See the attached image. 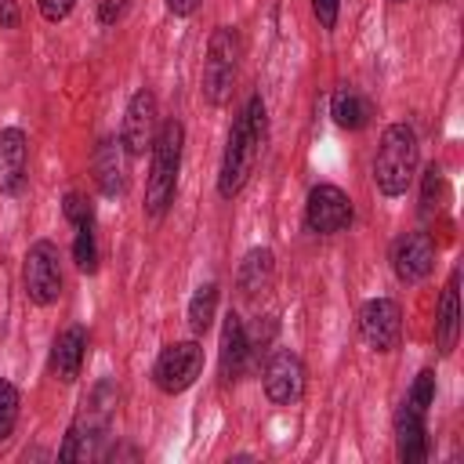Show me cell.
<instances>
[{"instance_id": "9c48e42d", "label": "cell", "mask_w": 464, "mask_h": 464, "mask_svg": "<svg viewBox=\"0 0 464 464\" xmlns=\"http://www.w3.org/2000/svg\"><path fill=\"white\" fill-rule=\"evenodd\" d=\"M359 334L373 352L399 348L402 337V308L392 297H373L359 308Z\"/></svg>"}, {"instance_id": "30bf717a", "label": "cell", "mask_w": 464, "mask_h": 464, "mask_svg": "<svg viewBox=\"0 0 464 464\" xmlns=\"http://www.w3.org/2000/svg\"><path fill=\"white\" fill-rule=\"evenodd\" d=\"M392 272L399 283H420L431 268H435V239L428 232H402L395 243H392Z\"/></svg>"}, {"instance_id": "2e32d148", "label": "cell", "mask_w": 464, "mask_h": 464, "mask_svg": "<svg viewBox=\"0 0 464 464\" xmlns=\"http://www.w3.org/2000/svg\"><path fill=\"white\" fill-rule=\"evenodd\" d=\"M246 359H250L246 326H243V319L228 308V312H225V323H221V348H218V370H221V381H225V384L239 381V373L246 370Z\"/></svg>"}, {"instance_id": "484cf974", "label": "cell", "mask_w": 464, "mask_h": 464, "mask_svg": "<svg viewBox=\"0 0 464 464\" xmlns=\"http://www.w3.org/2000/svg\"><path fill=\"white\" fill-rule=\"evenodd\" d=\"M62 214L72 221V225H94V207L83 192H65V203H62Z\"/></svg>"}, {"instance_id": "5bb4252c", "label": "cell", "mask_w": 464, "mask_h": 464, "mask_svg": "<svg viewBox=\"0 0 464 464\" xmlns=\"http://www.w3.org/2000/svg\"><path fill=\"white\" fill-rule=\"evenodd\" d=\"M25 170H29V138L18 127L0 130V192L18 196L25 188Z\"/></svg>"}, {"instance_id": "d6986e66", "label": "cell", "mask_w": 464, "mask_h": 464, "mask_svg": "<svg viewBox=\"0 0 464 464\" xmlns=\"http://www.w3.org/2000/svg\"><path fill=\"white\" fill-rule=\"evenodd\" d=\"M272 272H276V254L268 246H254L246 250V257L236 268V286L243 297H257L272 286Z\"/></svg>"}, {"instance_id": "44dd1931", "label": "cell", "mask_w": 464, "mask_h": 464, "mask_svg": "<svg viewBox=\"0 0 464 464\" xmlns=\"http://www.w3.org/2000/svg\"><path fill=\"white\" fill-rule=\"evenodd\" d=\"M214 312H218V283L196 286V294H192V301H188V330H192L196 337L207 334L210 323H214Z\"/></svg>"}, {"instance_id": "ffe728a7", "label": "cell", "mask_w": 464, "mask_h": 464, "mask_svg": "<svg viewBox=\"0 0 464 464\" xmlns=\"http://www.w3.org/2000/svg\"><path fill=\"white\" fill-rule=\"evenodd\" d=\"M330 116L344 130H362L370 123V116H373V105L355 87H337L334 98H330Z\"/></svg>"}, {"instance_id": "9a60e30c", "label": "cell", "mask_w": 464, "mask_h": 464, "mask_svg": "<svg viewBox=\"0 0 464 464\" xmlns=\"http://www.w3.org/2000/svg\"><path fill=\"white\" fill-rule=\"evenodd\" d=\"M83 355H87V330L83 326H69L54 337L51 344V355H47V370L54 381L62 384H72L83 370Z\"/></svg>"}, {"instance_id": "5b68a950", "label": "cell", "mask_w": 464, "mask_h": 464, "mask_svg": "<svg viewBox=\"0 0 464 464\" xmlns=\"http://www.w3.org/2000/svg\"><path fill=\"white\" fill-rule=\"evenodd\" d=\"M236 69H239V33L232 25H218L207 40V62H203V98L210 105L228 102Z\"/></svg>"}, {"instance_id": "3957f363", "label": "cell", "mask_w": 464, "mask_h": 464, "mask_svg": "<svg viewBox=\"0 0 464 464\" xmlns=\"http://www.w3.org/2000/svg\"><path fill=\"white\" fill-rule=\"evenodd\" d=\"M112 413H116V384L112 381H98L94 392L83 399V410L69 424L65 442L58 446V460H87V457H94L98 442L109 435Z\"/></svg>"}, {"instance_id": "1f68e13d", "label": "cell", "mask_w": 464, "mask_h": 464, "mask_svg": "<svg viewBox=\"0 0 464 464\" xmlns=\"http://www.w3.org/2000/svg\"><path fill=\"white\" fill-rule=\"evenodd\" d=\"M0 7H4L0 22H4V25H14V4H11V0H0Z\"/></svg>"}, {"instance_id": "e0dca14e", "label": "cell", "mask_w": 464, "mask_h": 464, "mask_svg": "<svg viewBox=\"0 0 464 464\" xmlns=\"http://www.w3.org/2000/svg\"><path fill=\"white\" fill-rule=\"evenodd\" d=\"M395 453L402 464H420L428 457V428H424V413L410 402H402L395 410Z\"/></svg>"}, {"instance_id": "7c38bea8", "label": "cell", "mask_w": 464, "mask_h": 464, "mask_svg": "<svg viewBox=\"0 0 464 464\" xmlns=\"http://www.w3.org/2000/svg\"><path fill=\"white\" fill-rule=\"evenodd\" d=\"M120 141L130 156H145V149H152L156 141V94L149 87L134 91L123 112V127H120Z\"/></svg>"}, {"instance_id": "ac0fdd59", "label": "cell", "mask_w": 464, "mask_h": 464, "mask_svg": "<svg viewBox=\"0 0 464 464\" xmlns=\"http://www.w3.org/2000/svg\"><path fill=\"white\" fill-rule=\"evenodd\" d=\"M460 268L450 272L446 286H442V297H439V315H435V348L439 355H450L457 348V337H460Z\"/></svg>"}, {"instance_id": "277c9868", "label": "cell", "mask_w": 464, "mask_h": 464, "mask_svg": "<svg viewBox=\"0 0 464 464\" xmlns=\"http://www.w3.org/2000/svg\"><path fill=\"white\" fill-rule=\"evenodd\" d=\"M417 174V134L406 123H392L381 134L373 156V181L384 196H402Z\"/></svg>"}, {"instance_id": "7402d4cb", "label": "cell", "mask_w": 464, "mask_h": 464, "mask_svg": "<svg viewBox=\"0 0 464 464\" xmlns=\"http://www.w3.org/2000/svg\"><path fill=\"white\" fill-rule=\"evenodd\" d=\"M446 203H450V185H446V174H442V167H439V163H431V167L424 170L420 214H424V218H431V214H439Z\"/></svg>"}, {"instance_id": "603a6c76", "label": "cell", "mask_w": 464, "mask_h": 464, "mask_svg": "<svg viewBox=\"0 0 464 464\" xmlns=\"http://www.w3.org/2000/svg\"><path fill=\"white\" fill-rule=\"evenodd\" d=\"M72 261L80 272L94 276L98 272V243H94V225H76V239H72Z\"/></svg>"}, {"instance_id": "8fae6325", "label": "cell", "mask_w": 464, "mask_h": 464, "mask_svg": "<svg viewBox=\"0 0 464 464\" xmlns=\"http://www.w3.org/2000/svg\"><path fill=\"white\" fill-rule=\"evenodd\" d=\"M304 362L297 352H272L265 362V395L276 406H290L304 395Z\"/></svg>"}, {"instance_id": "d4e9b609", "label": "cell", "mask_w": 464, "mask_h": 464, "mask_svg": "<svg viewBox=\"0 0 464 464\" xmlns=\"http://www.w3.org/2000/svg\"><path fill=\"white\" fill-rule=\"evenodd\" d=\"M406 402L417 406L420 413H428V406L435 402V370H420V373L413 377V388H410Z\"/></svg>"}, {"instance_id": "52a82bcc", "label": "cell", "mask_w": 464, "mask_h": 464, "mask_svg": "<svg viewBox=\"0 0 464 464\" xmlns=\"http://www.w3.org/2000/svg\"><path fill=\"white\" fill-rule=\"evenodd\" d=\"M22 283H25V297L33 304H54L62 297V268H58V246L51 239H36L25 250L22 261Z\"/></svg>"}, {"instance_id": "83f0119b", "label": "cell", "mask_w": 464, "mask_h": 464, "mask_svg": "<svg viewBox=\"0 0 464 464\" xmlns=\"http://www.w3.org/2000/svg\"><path fill=\"white\" fill-rule=\"evenodd\" d=\"M36 7H40V14H44L51 25H58V22H65V18L72 14L76 0H36Z\"/></svg>"}, {"instance_id": "f546056e", "label": "cell", "mask_w": 464, "mask_h": 464, "mask_svg": "<svg viewBox=\"0 0 464 464\" xmlns=\"http://www.w3.org/2000/svg\"><path fill=\"white\" fill-rule=\"evenodd\" d=\"M123 11H127V0H102V7H98V22H102V25H112V22L123 18Z\"/></svg>"}, {"instance_id": "4dcf8cb0", "label": "cell", "mask_w": 464, "mask_h": 464, "mask_svg": "<svg viewBox=\"0 0 464 464\" xmlns=\"http://www.w3.org/2000/svg\"><path fill=\"white\" fill-rule=\"evenodd\" d=\"M196 7H199V0H167V11L178 14V18H188Z\"/></svg>"}, {"instance_id": "d6a6232c", "label": "cell", "mask_w": 464, "mask_h": 464, "mask_svg": "<svg viewBox=\"0 0 464 464\" xmlns=\"http://www.w3.org/2000/svg\"><path fill=\"white\" fill-rule=\"evenodd\" d=\"M395 4H406V0H395Z\"/></svg>"}, {"instance_id": "4316f807", "label": "cell", "mask_w": 464, "mask_h": 464, "mask_svg": "<svg viewBox=\"0 0 464 464\" xmlns=\"http://www.w3.org/2000/svg\"><path fill=\"white\" fill-rule=\"evenodd\" d=\"M243 326H246V323H243ZM276 330H279V326H276L272 315H257L254 326H246V344H250V352H254V348H265V344L276 337Z\"/></svg>"}, {"instance_id": "8992f818", "label": "cell", "mask_w": 464, "mask_h": 464, "mask_svg": "<svg viewBox=\"0 0 464 464\" xmlns=\"http://www.w3.org/2000/svg\"><path fill=\"white\" fill-rule=\"evenodd\" d=\"M203 373V348L199 341H174L156 355L152 366V381L163 395H181L196 384V377Z\"/></svg>"}, {"instance_id": "7a4b0ae2", "label": "cell", "mask_w": 464, "mask_h": 464, "mask_svg": "<svg viewBox=\"0 0 464 464\" xmlns=\"http://www.w3.org/2000/svg\"><path fill=\"white\" fill-rule=\"evenodd\" d=\"M181 145H185V127L181 120H167L156 130L152 141V167H149V181H145V214L149 218H163L167 207L174 203L178 192V170H181Z\"/></svg>"}, {"instance_id": "f1b7e54d", "label": "cell", "mask_w": 464, "mask_h": 464, "mask_svg": "<svg viewBox=\"0 0 464 464\" xmlns=\"http://www.w3.org/2000/svg\"><path fill=\"white\" fill-rule=\"evenodd\" d=\"M312 11H315V18H319L323 29H334V25H337L341 0H312Z\"/></svg>"}, {"instance_id": "6da1fadb", "label": "cell", "mask_w": 464, "mask_h": 464, "mask_svg": "<svg viewBox=\"0 0 464 464\" xmlns=\"http://www.w3.org/2000/svg\"><path fill=\"white\" fill-rule=\"evenodd\" d=\"M265 102L261 94H250V102L243 105V112L236 116L232 130H228V145H225V160H221V170H218V196L221 199H232L243 192L257 156H261V145H265Z\"/></svg>"}, {"instance_id": "cb8c5ba5", "label": "cell", "mask_w": 464, "mask_h": 464, "mask_svg": "<svg viewBox=\"0 0 464 464\" xmlns=\"http://www.w3.org/2000/svg\"><path fill=\"white\" fill-rule=\"evenodd\" d=\"M18 406H22L18 388H14L7 377H0V442L11 439V431H14V424H18Z\"/></svg>"}, {"instance_id": "4fadbf2b", "label": "cell", "mask_w": 464, "mask_h": 464, "mask_svg": "<svg viewBox=\"0 0 464 464\" xmlns=\"http://www.w3.org/2000/svg\"><path fill=\"white\" fill-rule=\"evenodd\" d=\"M91 167H94V181H98L102 196H112L116 199V196L127 192V185H130V152L123 149L120 138H102L94 145Z\"/></svg>"}, {"instance_id": "ba28073f", "label": "cell", "mask_w": 464, "mask_h": 464, "mask_svg": "<svg viewBox=\"0 0 464 464\" xmlns=\"http://www.w3.org/2000/svg\"><path fill=\"white\" fill-rule=\"evenodd\" d=\"M304 225L315 232V236H334V232H344L352 225V199L344 188L337 185H315L308 192V203H304Z\"/></svg>"}]
</instances>
